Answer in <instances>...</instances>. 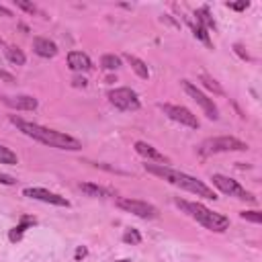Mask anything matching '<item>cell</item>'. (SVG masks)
<instances>
[{
    "label": "cell",
    "instance_id": "ffe728a7",
    "mask_svg": "<svg viewBox=\"0 0 262 262\" xmlns=\"http://www.w3.org/2000/svg\"><path fill=\"white\" fill-rule=\"evenodd\" d=\"M196 23H201L205 29H209V27H215L213 18L209 16V8H207V6H203V8H199V11H196Z\"/></svg>",
    "mask_w": 262,
    "mask_h": 262
},
{
    "label": "cell",
    "instance_id": "2e32d148",
    "mask_svg": "<svg viewBox=\"0 0 262 262\" xmlns=\"http://www.w3.org/2000/svg\"><path fill=\"white\" fill-rule=\"evenodd\" d=\"M80 191L86 193L88 196H100V199L111 195L107 189H102V186H98V184H92V182H80Z\"/></svg>",
    "mask_w": 262,
    "mask_h": 262
},
{
    "label": "cell",
    "instance_id": "5bb4252c",
    "mask_svg": "<svg viewBox=\"0 0 262 262\" xmlns=\"http://www.w3.org/2000/svg\"><path fill=\"white\" fill-rule=\"evenodd\" d=\"M33 51L37 55H41V58H53V55L58 53V45L49 39H45V37H35L33 39Z\"/></svg>",
    "mask_w": 262,
    "mask_h": 262
},
{
    "label": "cell",
    "instance_id": "277c9868",
    "mask_svg": "<svg viewBox=\"0 0 262 262\" xmlns=\"http://www.w3.org/2000/svg\"><path fill=\"white\" fill-rule=\"evenodd\" d=\"M248 144L240 142L236 137L223 135V137H209L201 144L199 152L203 156H211V154H221V152H246Z\"/></svg>",
    "mask_w": 262,
    "mask_h": 262
},
{
    "label": "cell",
    "instance_id": "44dd1931",
    "mask_svg": "<svg viewBox=\"0 0 262 262\" xmlns=\"http://www.w3.org/2000/svg\"><path fill=\"white\" fill-rule=\"evenodd\" d=\"M201 82H203V86H205V88L213 90L215 95H223V88L217 84V80H213L211 76H207V74H201Z\"/></svg>",
    "mask_w": 262,
    "mask_h": 262
},
{
    "label": "cell",
    "instance_id": "8992f818",
    "mask_svg": "<svg viewBox=\"0 0 262 262\" xmlns=\"http://www.w3.org/2000/svg\"><path fill=\"white\" fill-rule=\"evenodd\" d=\"M117 207L123 209L127 213H133L142 219H156L160 211H158L154 205H149L146 201H137V199H129V196H119L117 199Z\"/></svg>",
    "mask_w": 262,
    "mask_h": 262
},
{
    "label": "cell",
    "instance_id": "1f68e13d",
    "mask_svg": "<svg viewBox=\"0 0 262 262\" xmlns=\"http://www.w3.org/2000/svg\"><path fill=\"white\" fill-rule=\"evenodd\" d=\"M0 15H2V16H13V13L8 11V8H4L2 4H0Z\"/></svg>",
    "mask_w": 262,
    "mask_h": 262
},
{
    "label": "cell",
    "instance_id": "484cf974",
    "mask_svg": "<svg viewBox=\"0 0 262 262\" xmlns=\"http://www.w3.org/2000/svg\"><path fill=\"white\" fill-rule=\"evenodd\" d=\"M15 4L18 6V8H23V11H27V13H37V8H35V4H31V2H25V0H15Z\"/></svg>",
    "mask_w": 262,
    "mask_h": 262
},
{
    "label": "cell",
    "instance_id": "d4e9b609",
    "mask_svg": "<svg viewBox=\"0 0 262 262\" xmlns=\"http://www.w3.org/2000/svg\"><path fill=\"white\" fill-rule=\"evenodd\" d=\"M240 217L246 219V221H252V223H262V213L260 211H242Z\"/></svg>",
    "mask_w": 262,
    "mask_h": 262
},
{
    "label": "cell",
    "instance_id": "9a60e30c",
    "mask_svg": "<svg viewBox=\"0 0 262 262\" xmlns=\"http://www.w3.org/2000/svg\"><path fill=\"white\" fill-rule=\"evenodd\" d=\"M125 60L129 62V66L133 68V72L137 74L139 78H144V80H147L149 78V70H147V66L139 60V58H135V55H131V53H127L125 55Z\"/></svg>",
    "mask_w": 262,
    "mask_h": 262
},
{
    "label": "cell",
    "instance_id": "f1b7e54d",
    "mask_svg": "<svg viewBox=\"0 0 262 262\" xmlns=\"http://www.w3.org/2000/svg\"><path fill=\"white\" fill-rule=\"evenodd\" d=\"M72 82H74V86H78V88H80V86H82V88L86 86V80H84V78H74Z\"/></svg>",
    "mask_w": 262,
    "mask_h": 262
},
{
    "label": "cell",
    "instance_id": "8fae6325",
    "mask_svg": "<svg viewBox=\"0 0 262 262\" xmlns=\"http://www.w3.org/2000/svg\"><path fill=\"white\" fill-rule=\"evenodd\" d=\"M135 152H137L139 156H144L146 160L160 162L162 166H168V164H170V158L164 156L162 152H158L154 146H149V144H146V142H137V144H135Z\"/></svg>",
    "mask_w": 262,
    "mask_h": 262
},
{
    "label": "cell",
    "instance_id": "ba28073f",
    "mask_svg": "<svg viewBox=\"0 0 262 262\" xmlns=\"http://www.w3.org/2000/svg\"><path fill=\"white\" fill-rule=\"evenodd\" d=\"M109 100L111 105L117 107L119 111H137L139 107V98L131 88H115L109 92Z\"/></svg>",
    "mask_w": 262,
    "mask_h": 262
},
{
    "label": "cell",
    "instance_id": "d6a6232c",
    "mask_svg": "<svg viewBox=\"0 0 262 262\" xmlns=\"http://www.w3.org/2000/svg\"><path fill=\"white\" fill-rule=\"evenodd\" d=\"M119 262H129V260H119Z\"/></svg>",
    "mask_w": 262,
    "mask_h": 262
},
{
    "label": "cell",
    "instance_id": "4316f807",
    "mask_svg": "<svg viewBox=\"0 0 262 262\" xmlns=\"http://www.w3.org/2000/svg\"><path fill=\"white\" fill-rule=\"evenodd\" d=\"M16 180L13 179V176H8V174H2V172H0V184H8V186H11V184H15Z\"/></svg>",
    "mask_w": 262,
    "mask_h": 262
},
{
    "label": "cell",
    "instance_id": "5b68a950",
    "mask_svg": "<svg viewBox=\"0 0 262 262\" xmlns=\"http://www.w3.org/2000/svg\"><path fill=\"white\" fill-rule=\"evenodd\" d=\"M213 184L217 186V189L221 193H226L229 196H236V199H242V201H250V203H254L256 201V196L248 193L244 186H242L238 180H233V179H228V176H223V174H213Z\"/></svg>",
    "mask_w": 262,
    "mask_h": 262
},
{
    "label": "cell",
    "instance_id": "9c48e42d",
    "mask_svg": "<svg viewBox=\"0 0 262 262\" xmlns=\"http://www.w3.org/2000/svg\"><path fill=\"white\" fill-rule=\"evenodd\" d=\"M162 111L170 117L176 123H180L184 127H191V129H199V119L196 115H193L186 107H179V105H162Z\"/></svg>",
    "mask_w": 262,
    "mask_h": 262
},
{
    "label": "cell",
    "instance_id": "6da1fadb",
    "mask_svg": "<svg viewBox=\"0 0 262 262\" xmlns=\"http://www.w3.org/2000/svg\"><path fill=\"white\" fill-rule=\"evenodd\" d=\"M11 123L18 129L23 131L25 135H29L37 142H41L45 146H51V147H58V149H70V152H76V149L82 147V144L78 142L76 137H72L68 133H60V131H53V129H48V127H41L37 123H31V121H25L16 115H11Z\"/></svg>",
    "mask_w": 262,
    "mask_h": 262
},
{
    "label": "cell",
    "instance_id": "d6986e66",
    "mask_svg": "<svg viewBox=\"0 0 262 262\" xmlns=\"http://www.w3.org/2000/svg\"><path fill=\"white\" fill-rule=\"evenodd\" d=\"M100 66L105 70H117V68H121V58H117L113 53H107V55H102Z\"/></svg>",
    "mask_w": 262,
    "mask_h": 262
},
{
    "label": "cell",
    "instance_id": "603a6c76",
    "mask_svg": "<svg viewBox=\"0 0 262 262\" xmlns=\"http://www.w3.org/2000/svg\"><path fill=\"white\" fill-rule=\"evenodd\" d=\"M16 162H18L16 160V154L11 152L8 147L0 146V164H16Z\"/></svg>",
    "mask_w": 262,
    "mask_h": 262
},
{
    "label": "cell",
    "instance_id": "7a4b0ae2",
    "mask_svg": "<svg viewBox=\"0 0 262 262\" xmlns=\"http://www.w3.org/2000/svg\"><path fill=\"white\" fill-rule=\"evenodd\" d=\"M146 170L149 174H156V176H162L164 180H168L170 184L174 186H180V189L184 191H189L196 196H205V199H217L215 196V193L209 189L207 184H203L199 179H195V176L191 174H184V172H179V170H174V168L170 166H162V164H146Z\"/></svg>",
    "mask_w": 262,
    "mask_h": 262
},
{
    "label": "cell",
    "instance_id": "ac0fdd59",
    "mask_svg": "<svg viewBox=\"0 0 262 262\" xmlns=\"http://www.w3.org/2000/svg\"><path fill=\"white\" fill-rule=\"evenodd\" d=\"M6 58H8V62H13L15 66H23L25 64V53L18 48H15V45L6 48Z\"/></svg>",
    "mask_w": 262,
    "mask_h": 262
},
{
    "label": "cell",
    "instance_id": "e0dca14e",
    "mask_svg": "<svg viewBox=\"0 0 262 262\" xmlns=\"http://www.w3.org/2000/svg\"><path fill=\"white\" fill-rule=\"evenodd\" d=\"M189 21V25H191V29H193V33H195V37L196 39H201L205 45H211V41H209V35H207V29L201 25V23H195L193 18H186Z\"/></svg>",
    "mask_w": 262,
    "mask_h": 262
},
{
    "label": "cell",
    "instance_id": "52a82bcc",
    "mask_svg": "<svg viewBox=\"0 0 262 262\" xmlns=\"http://www.w3.org/2000/svg\"><path fill=\"white\" fill-rule=\"evenodd\" d=\"M182 88H184L186 95H189V97H191V98L196 102V105H199V107L205 111V115H207L211 121H217V119H219V111H217V107L213 105V100L205 97L203 92H201L199 88H196L193 82H189V80H182Z\"/></svg>",
    "mask_w": 262,
    "mask_h": 262
},
{
    "label": "cell",
    "instance_id": "4fadbf2b",
    "mask_svg": "<svg viewBox=\"0 0 262 262\" xmlns=\"http://www.w3.org/2000/svg\"><path fill=\"white\" fill-rule=\"evenodd\" d=\"M68 66L74 72H88L92 70V62L86 53L82 51H70L68 53Z\"/></svg>",
    "mask_w": 262,
    "mask_h": 262
},
{
    "label": "cell",
    "instance_id": "f546056e",
    "mask_svg": "<svg viewBox=\"0 0 262 262\" xmlns=\"http://www.w3.org/2000/svg\"><path fill=\"white\" fill-rule=\"evenodd\" d=\"M0 78H4V80H6V82H15V78H13V76H11V74H6V72H4V70H0Z\"/></svg>",
    "mask_w": 262,
    "mask_h": 262
},
{
    "label": "cell",
    "instance_id": "836d02e7",
    "mask_svg": "<svg viewBox=\"0 0 262 262\" xmlns=\"http://www.w3.org/2000/svg\"><path fill=\"white\" fill-rule=\"evenodd\" d=\"M0 43H2V39H0Z\"/></svg>",
    "mask_w": 262,
    "mask_h": 262
},
{
    "label": "cell",
    "instance_id": "3957f363",
    "mask_svg": "<svg viewBox=\"0 0 262 262\" xmlns=\"http://www.w3.org/2000/svg\"><path fill=\"white\" fill-rule=\"evenodd\" d=\"M174 203L179 205L180 209H184L186 213H189L193 219H196L201 226H205L211 231H226L229 228V219L226 217V215L215 213V211L207 209L201 203H189V201H182V199H176Z\"/></svg>",
    "mask_w": 262,
    "mask_h": 262
},
{
    "label": "cell",
    "instance_id": "4dcf8cb0",
    "mask_svg": "<svg viewBox=\"0 0 262 262\" xmlns=\"http://www.w3.org/2000/svg\"><path fill=\"white\" fill-rule=\"evenodd\" d=\"M86 256V248H78L76 250V260H80V258H84Z\"/></svg>",
    "mask_w": 262,
    "mask_h": 262
},
{
    "label": "cell",
    "instance_id": "cb8c5ba5",
    "mask_svg": "<svg viewBox=\"0 0 262 262\" xmlns=\"http://www.w3.org/2000/svg\"><path fill=\"white\" fill-rule=\"evenodd\" d=\"M123 242H125V244L135 246V244H139V242H142V233H139L137 229H127V231L123 233Z\"/></svg>",
    "mask_w": 262,
    "mask_h": 262
},
{
    "label": "cell",
    "instance_id": "30bf717a",
    "mask_svg": "<svg viewBox=\"0 0 262 262\" xmlns=\"http://www.w3.org/2000/svg\"><path fill=\"white\" fill-rule=\"evenodd\" d=\"M23 195L29 196V199H35V201H43V203L58 205V207H70V201L66 199V196H60V195L49 193V191H45V189H25Z\"/></svg>",
    "mask_w": 262,
    "mask_h": 262
},
{
    "label": "cell",
    "instance_id": "7402d4cb",
    "mask_svg": "<svg viewBox=\"0 0 262 262\" xmlns=\"http://www.w3.org/2000/svg\"><path fill=\"white\" fill-rule=\"evenodd\" d=\"M29 223H35V219H25L21 226H16L15 229H11V233H8V238H11V242H18L23 238V231L27 229V226H29Z\"/></svg>",
    "mask_w": 262,
    "mask_h": 262
},
{
    "label": "cell",
    "instance_id": "7c38bea8",
    "mask_svg": "<svg viewBox=\"0 0 262 262\" xmlns=\"http://www.w3.org/2000/svg\"><path fill=\"white\" fill-rule=\"evenodd\" d=\"M2 102L6 107L16 109V111H35L37 109V98L33 97H2Z\"/></svg>",
    "mask_w": 262,
    "mask_h": 262
},
{
    "label": "cell",
    "instance_id": "83f0119b",
    "mask_svg": "<svg viewBox=\"0 0 262 262\" xmlns=\"http://www.w3.org/2000/svg\"><path fill=\"white\" fill-rule=\"evenodd\" d=\"M229 8H233V11H244V8H248V2L244 0V2H233V4H228Z\"/></svg>",
    "mask_w": 262,
    "mask_h": 262
}]
</instances>
